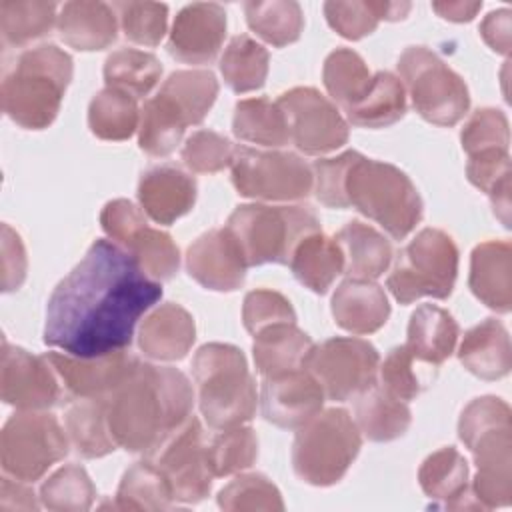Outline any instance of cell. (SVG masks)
Returning <instances> with one entry per match:
<instances>
[{
	"mask_svg": "<svg viewBox=\"0 0 512 512\" xmlns=\"http://www.w3.org/2000/svg\"><path fill=\"white\" fill-rule=\"evenodd\" d=\"M472 294L488 308L506 314L512 308V246L506 240H488L474 248L470 258Z\"/></svg>",
	"mask_w": 512,
	"mask_h": 512,
	"instance_id": "603a6c76",
	"label": "cell"
},
{
	"mask_svg": "<svg viewBox=\"0 0 512 512\" xmlns=\"http://www.w3.org/2000/svg\"><path fill=\"white\" fill-rule=\"evenodd\" d=\"M204 430L196 416H190L152 456L168 480L174 502L196 504L210 494L212 470L208 466Z\"/></svg>",
	"mask_w": 512,
	"mask_h": 512,
	"instance_id": "5bb4252c",
	"label": "cell"
},
{
	"mask_svg": "<svg viewBox=\"0 0 512 512\" xmlns=\"http://www.w3.org/2000/svg\"><path fill=\"white\" fill-rule=\"evenodd\" d=\"M360 152L348 150L336 158H320L312 166L314 194L328 208H348L346 176Z\"/></svg>",
	"mask_w": 512,
	"mask_h": 512,
	"instance_id": "11a10c76",
	"label": "cell"
},
{
	"mask_svg": "<svg viewBox=\"0 0 512 512\" xmlns=\"http://www.w3.org/2000/svg\"><path fill=\"white\" fill-rule=\"evenodd\" d=\"M186 268L200 286L216 292H234L244 284L248 266L230 232L214 228L190 244Z\"/></svg>",
	"mask_w": 512,
	"mask_h": 512,
	"instance_id": "ffe728a7",
	"label": "cell"
},
{
	"mask_svg": "<svg viewBox=\"0 0 512 512\" xmlns=\"http://www.w3.org/2000/svg\"><path fill=\"white\" fill-rule=\"evenodd\" d=\"M344 254V274L348 278L374 280L382 276L392 262L390 242L372 226L352 220L334 236Z\"/></svg>",
	"mask_w": 512,
	"mask_h": 512,
	"instance_id": "f546056e",
	"label": "cell"
},
{
	"mask_svg": "<svg viewBox=\"0 0 512 512\" xmlns=\"http://www.w3.org/2000/svg\"><path fill=\"white\" fill-rule=\"evenodd\" d=\"M232 184L244 198L290 202L306 198L314 188L310 166L292 152L236 146Z\"/></svg>",
	"mask_w": 512,
	"mask_h": 512,
	"instance_id": "7c38bea8",
	"label": "cell"
},
{
	"mask_svg": "<svg viewBox=\"0 0 512 512\" xmlns=\"http://www.w3.org/2000/svg\"><path fill=\"white\" fill-rule=\"evenodd\" d=\"M56 16L54 2L42 0H2L0 2V32L2 44L24 46L50 32Z\"/></svg>",
	"mask_w": 512,
	"mask_h": 512,
	"instance_id": "b9f144b4",
	"label": "cell"
},
{
	"mask_svg": "<svg viewBox=\"0 0 512 512\" xmlns=\"http://www.w3.org/2000/svg\"><path fill=\"white\" fill-rule=\"evenodd\" d=\"M294 278L316 294L328 292L338 274L344 272V254L334 238L320 232L306 236L290 258Z\"/></svg>",
	"mask_w": 512,
	"mask_h": 512,
	"instance_id": "1f68e13d",
	"label": "cell"
},
{
	"mask_svg": "<svg viewBox=\"0 0 512 512\" xmlns=\"http://www.w3.org/2000/svg\"><path fill=\"white\" fill-rule=\"evenodd\" d=\"M96 488L78 464H66L56 470L40 488V502L48 510L82 512L92 506Z\"/></svg>",
	"mask_w": 512,
	"mask_h": 512,
	"instance_id": "bcb514c9",
	"label": "cell"
},
{
	"mask_svg": "<svg viewBox=\"0 0 512 512\" xmlns=\"http://www.w3.org/2000/svg\"><path fill=\"white\" fill-rule=\"evenodd\" d=\"M322 404L324 390L308 368L262 382V416L278 428H300L322 410Z\"/></svg>",
	"mask_w": 512,
	"mask_h": 512,
	"instance_id": "ac0fdd59",
	"label": "cell"
},
{
	"mask_svg": "<svg viewBox=\"0 0 512 512\" xmlns=\"http://www.w3.org/2000/svg\"><path fill=\"white\" fill-rule=\"evenodd\" d=\"M208 466L214 478L230 476L250 468L258 458V438L250 426H234L220 430L206 446Z\"/></svg>",
	"mask_w": 512,
	"mask_h": 512,
	"instance_id": "7dc6e473",
	"label": "cell"
},
{
	"mask_svg": "<svg viewBox=\"0 0 512 512\" xmlns=\"http://www.w3.org/2000/svg\"><path fill=\"white\" fill-rule=\"evenodd\" d=\"M46 358L70 394L92 400H106L140 362L126 350L94 358L48 352Z\"/></svg>",
	"mask_w": 512,
	"mask_h": 512,
	"instance_id": "e0dca14e",
	"label": "cell"
},
{
	"mask_svg": "<svg viewBox=\"0 0 512 512\" xmlns=\"http://www.w3.org/2000/svg\"><path fill=\"white\" fill-rule=\"evenodd\" d=\"M432 8L444 20L470 22L478 14L482 4L480 2H432Z\"/></svg>",
	"mask_w": 512,
	"mask_h": 512,
	"instance_id": "be15d7a7",
	"label": "cell"
},
{
	"mask_svg": "<svg viewBox=\"0 0 512 512\" xmlns=\"http://www.w3.org/2000/svg\"><path fill=\"white\" fill-rule=\"evenodd\" d=\"M162 296L136 258L110 240H96L58 282L46 306L44 342L94 358L126 350L140 316Z\"/></svg>",
	"mask_w": 512,
	"mask_h": 512,
	"instance_id": "6da1fadb",
	"label": "cell"
},
{
	"mask_svg": "<svg viewBox=\"0 0 512 512\" xmlns=\"http://www.w3.org/2000/svg\"><path fill=\"white\" fill-rule=\"evenodd\" d=\"M348 206L380 224L392 238H406L422 220V198L414 182L394 164L362 154L346 176Z\"/></svg>",
	"mask_w": 512,
	"mask_h": 512,
	"instance_id": "8992f818",
	"label": "cell"
},
{
	"mask_svg": "<svg viewBox=\"0 0 512 512\" xmlns=\"http://www.w3.org/2000/svg\"><path fill=\"white\" fill-rule=\"evenodd\" d=\"M374 74H370L362 56L350 48H336L324 60L322 80L336 104L344 110L352 108L370 90Z\"/></svg>",
	"mask_w": 512,
	"mask_h": 512,
	"instance_id": "ab89813d",
	"label": "cell"
},
{
	"mask_svg": "<svg viewBox=\"0 0 512 512\" xmlns=\"http://www.w3.org/2000/svg\"><path fill=\"white\" fill-rule=\"evenodd\" d=\"M282 108L290 140L304 154H328L348 142V124L338 108L316 88L298 86L276 100Z\"/></svg>",
	"mask_w": 512,
	"mask_h": 512,
	"instance_id": "9a60e30c",
	"label": "cell"
},
{
	"mask_svg": "<svg viewBox=\"0 0 512 512\" xmlns=\"http://www.w3.org/2000/svg\"><path fill=\"white\" fill-rule=\"evenodd\" d=\"M70 54L54 44H40L18 56L0 86L4 114L22 128H48L60 112L72 80Z\"/></svg>",
	"mask_w": 512,
	"mask_h": 512,
	"instance_id": "277c9868",
	"label": "cell"
},
{
	"mask_svg": "<svg viewBox=\"0 0 512 512\" xmlns=\"http://www.w3.org/2000/svg\"><path fill=\"white\" fill-rule=\"evenodd\" d=\"M268 60V50L262 44L248 34H238L228 42L220 58V72L230 90L244 94L264 86Z\"/></svg>",
	"mask_w": 512,
	"mask_h": 512,
	"instance_id": "f35d334b",
	"label": "cell"
},
{
	"mask_svg": "<svg viewBox=\"0 0 512 512\" xmlns=\"http://www.w3.org/2000/svg\"><path fill=\"white\" fill-rule=\"evenodd\" d=\"M38 502L34 498L32 488L20 484L18 480L2 478L0 484V510H36Z\"/></svg>",
	"mask_w": 512,
	"mask_h": 512,
	"instance_id": "6125c7cd",
	"label": "cell"
},
{
	"mask_svg": "<svg viewBox=\"0 0 512 512\" xmlns=\"http://www.w3.org/2000/svg\"><path fill=\"white\" fill-rule=\"evenodd\" d=\"M66 432L82 458H102L118 446L108 426L106 400L80 398L72 404L66 410Z\"/></svg>",
	"mask_w": 512,
	"mask_h": 512,
	"instance_id": "e575fe53",
	"label": "cell"
},
{
	"mask_svg": "<svg viewBox=\"0 0 512 512\" xmlns=\"http://www.w3.org/2000/svg\"><path fill=\"white\" fill-rule=\"evenodd\" d=\"M236 240L246 266L268 262L288 264L296 246L320 232V220L310 206H236L224 226Z\"/></svg>",
	"mask_w": 512,
	"mask_h": 512,
	"instance_id": "52a82bcc",
	"label": "cell"
},
{
	"mask_svg": "<svg viewBox=\"0 0 512 512\" xmlns=\"http://www.w3.org/2000/svg\"><path fill=\"white\" fill-rule=\"evenodd\" d=\"M160 92L180 106L190 124H200L218 96V80L210 70H176Z\"/></svg>",
	"mask_w": 512,
	"mask_h": 512,
	"instance_id": "ee69618b",
	"label": "cell"
},
{
	"mask_svg": "<svg viewBox=\"0 0 512 512\" xmlns=\"http://www.w3.org/2000/svg\"><path fill=\"white\" fill-rule=\"evenodd\" d=\"M312 350L314 342L296 326V322L268 326L254 334L252 344L254 364L264 378H274L306 368Z\"/></svg>",
	"mask_w": 512,
	"mask_h": 512,
	"instance_id": "d4e9b609",
	"label": "cell"
},
{
	"mask_svg": "<svg viewBox=\"0 0 512 512\" xmlns=\"http://www.w3.org/2000/svg\"><path fill=\"white\" fill-rule=\"evenodd\" d=\"M218 506L228 512L284 510L280 490L264 474H244L218 492Z\"/></svg>",
	"mask_w": 512,
	"mask_h": 512,
	"instance_id": "c3c4849f",
	"label": "cell"
},
{
	"mask_svg": "<svg viewBox=\"0 0 512 512\" xmlns=\"http://www.w3.org/2000/svg\"><path fill=\"white\" fill-rule=\"evenodd\" d=\"M244 14L250 30L276 48L296 42L304 28L302 8L294 0H250Z\"/></svg>",
	"mask_w": 512,
	"mask_h": 512,
	"instance_id": "8d00e7d4",
	"label": "cell"
},
{
	"mask_svg": "<svg viewBox=\"0 0 512 512\" xmlns=\"http://www.w3.org/2000/svg\"><path fill=\"white\" fill-rule=\"evenodd\" d=\"M466 176L478 190L490 194L498 184L510 180V156L508 152H484L468 156Z\"/></svg>",
	"mask_w": 512,
	"mask_h": 512,
	"instance_id": "680465c9",
	"label": "cell"
},
{
	"mask_svg": "<svg viewBox=\"0 0 512 512\" xmlns=\"http://www.w3.org/2000/svg\"><path fill=\"white\" fill-rule=\"evenodd\" d=\"M26 250L20 236L8 226H2V290H18L26 278Z\"/></svg>",
	"mask_w": 512,
	"mask_h": 512,
	"instance_id": "91938a15",
	"label": "cell"
},
{
	"mask_svg": "<svg viewBox=\"0 0 512 512\" xmlns=\"http://www.w3.org/2000/svg\"><path fill=\"white\" fill-rule=\"evenodd\" d=\"M160 60L142 50L120 48L106 58L104 80L108 88H118L134 98L146 96L160 80Z\"/></svg>",
	"mask_w": 512,
	"mask_h": 512,
	"instance_id": "7bdbcfd3",
	"label": "cell"
},
{
	"mask_svg": "<svg viewBox=\"0 0 512 512\" xmlns=\"http://www.w3.org/2000/svg\"><path fill=\"white\" fill-rule=\"evenodd\" d=\"M138 200L154 222L168 226L192 210L196 202V182L178 166L160 164L142 174Z\"/></svg>",
	"mask_w": 512,
	"mask_h": 512,
	"instance_id": "44dd1931",
	"label": "cell"
},
{
	"mask_svg": "<svg viewBox=\"0 0 512 512\" xmlns=\"http://www.w3.org/2000/svg\"><path fill=\"white\" fill-rule=\"evenodd\" d=\"M398 72L414 110L426 122L454 126L468 112L466 82L426 46H408L398 58Z\"/></svg>",
	"mask_w": 512,
	"mask_h": 512,
	"instance_id": "30bf717a",
	"label": "cell"
},
{
	"mask_svg": "<svg viewBox=\"0 0 512 512\" xmlns=\"http://www.w3.org/2000/svg\"><path fill=\"white\" fill-rule=\"evenodd\" d=\"M56 370L46 356L2 342L0 390L2 400L20 410H46L60 400Z\"/></svg>",
	"mask_w": 512,
	"mask_h": 512,
	"instance_id": "2e32d148",
	"label": "cell"
},
{
	"mask_svg": "<svg viewBox=\"0 0 512 512\" xmlns=\"http://www.w3.org/2000/svg\"><path fill=\"white\" fill-rule=\"evenodd\" d=\"M242 320H244V328L254 336L268 326L282 324V322H296V312L290 300L280 292L258 288L244 296Z\"/></svg>",
	"mask_w": 512,
	"mask_h": 512,
	"instance_id": "db71d44e",
	"label": "cell"
},
{
	"mask_svg": "<svg viewBox=\"0 0 512 512\" xmlns=\"http://www.w3.org/2000/svg\"><path fill=\"white\" fill-rule=\"evenodd\" d=\"M124 246L126 252L136 258L144 274L156 282L174 278L180 268V252L172 236L168 232L150 228L148 224L138 228Z\"/></svg>",
	"mask_w": 512,
	"mask_h": 512,
	"instance_id": "f6af8a7d",
	"label": "cell"
},
{
	"mask_svg": "<svg viewBox=\"0 0 512 512\" xmlns=\"http://www.w3.org/2000/svg\"><path fill=\"white\" fill-rule=\"evenodd\" d=\"M60 38L76 50H104L116 40L118 22L114 6L106 2H66L56 20Z\"/></svg>",
	"mask_w": 512,
	"mask_h": 512,
	"instance_id": "83f0119b",
	"label": "cell"
},
{
	"mask_svg": "<svg viewBox=\"0 0 512 512\" xmlns=\"http://www.w3.org/2000/svg\"><path fill=\"white\" fill-rule=\"evenodd\" d=\"M172 492L160 468L148 458L132 464L118 486L116 508L120 510H166L172 506Z\"/></svg>",
	"mask_w": 512,
	"mask_h": 512,
	"instance_id": "60d3db41",
	"label": "cell"
},
{
	"mask_svg": "<svg viewBox=\"0 0 512 512\" xmlns=\"http://www.w3.org/2000/svg\"><path fill=\"white\" fill-rule=\"evenodd\" d=\"M232 142L214 130H196L182 148L184 164L198 174H214L232 164Z\"/></svg>",
	"mask_w": 512,
	"mask_h": 512,
	"instance_id": "f5cc1de1",
	"label": "cell"
},
{
	"mask_svg": "<svg viewBox=\"0 0 512 512\" xmlns=\"http://www.w3.org/2000/svg\"><path fill=\"white\" fill-rule=\"evenodd\" d=\"M306 368L320 382L324 396L344 402L376 384L380 354L368 340L336 336L314 346Z\"/></svg>",
	"mask_w": 512,
	"mask_h": 512,
	"instance_id": "4fadbf2b",
	"label": "cell"
},
{
	"mask_svg": "<svg viewBox=\"0 0 512 512\" xmlns=\"http://www.w3.org/2000/svg\"><path fill=\"white\" fill-rule=\"evenodd\" d=\"M192 404V384L180 370L138 362L106 398V418L118 446L152 456L192 416Z\"/></svg>",
	"mask_w": 512,
	"mask_h": 512,
	"instance_id": "7a4b0ae2",
	"label": "cell"
},
{
	"mask_svg": "<svg viewBox=\"0 0 512 512\" xmlns=\"http://www.w3.org/2000/svg\"><path fill=\"white\" fill-rule=\"evenodd\" d=\"M460 142L468 156L484 152H508L510 128L506 114L498 108H478L464 124Z\"/></svg>",
	"mask_w": 512,
	"mask_h": 512,
	"instance_id": "681fc988",
	"label": "cell"
},
{
	"mask_svg": "<svg viewBox=\"0 0 512 512\" xmlns=\"http://www.w3.org/2000/svg\"><path fill=\"white\" fill-rule=\"evenodd\" d=\"M226 36V10L216 2H194L174 18L168 52L186 64H208Z\"/></svg>",
	"mask_w": 512,
	"mask_h": 512,
	"instance_id": "d6986e66",
	"label": "cell"
},
{
	"mask_svg": "<svg viewBox=\"0 0 512 512\" xmlns=\"http://www.w3.org/2000/svg\"><path fill=\"white\" fill-rule=\"evenodd\" d=\"M458 332L460 328L448 310L422 304L410 316L406 346L416 360L436 368L454 352Z\"/></svg>",
	"mask_w": 512,
	"mask_h": 512,
	"instance_id": "f1b7e54d",
	"label": "cell"
},
{
	"mask_svg": "<svg viewBox=\"0 0 512 512\" xmlns=\"http://www.w3.org/2000/svg\"><path fill=\"white\" fill-rule=\"evenodd\" d=\"M332 316L352 334H372L386 324L390 304L384 288L374 280L346 278L332 296Z\"/></svg>",
	"mask_w": 512,
	"mask_h": 512,
	"instance_id": "cb8c5ba5",
	"label": "cell"
},
{
	"mask_svg": "<svg viewBox=\"0 0 512 512\" xmlns=\"http://www.w3.org/2000/svg\"><path fill=\"white\" fill-rule=\"evenodd\" d=\"M458 436L476 462L470 490L480 508L508 506L512 500L510 406L496 396L472 400L460 414Z\"/></svg>",
	"mask_w": 512,
	"mask_h": 512,
	"instance_id": "3957f363",
	"label": "cell"
},
{
	"mask_svg": "<svg viewBox=\"0 0 512 512\" xmlns=\"http://www.w3.org/2000/svg\"><path fill=\"white\" fill-rule=\"evenodd\" d=\"M186 126L190 122L180 106L164 92H158L142 108L138 144L150 156H168L180 144Z\"/></svg>",
	"mask_w": 512,
	"mask_h": 512,
	"instance_id": "d6a6232c",
	"label": "cell"
},
{
	"mask_svg": "<svg viewBox=\"0 0 512 512\" xmlns=\"http://www.w3.org/2000/svg\"><path fill=\"white\" fill-rule=\"evenodd\" d=\"M418 482L428 498L446 508H480L468 488V462L454 446L432 452L418 470Z\"/></svg>",
	"mask_w": 512,
	"mask_h": 512,
	"instance_id": "4316f807",
	"label": "cell"
},
{
	"mask_svg": "<svg viewBox=\"0 0 512 512\" xmlns=\"http://www.w3.org/2000/svg\"><path fill=\"white\" fill-rule=\"evenodd\" d=\"M68 454V438L52 414L22 410L8 418L0 434V462L6 476L34 482Z\"/></svg>",
	"mask_w": 512,
	"mask_h": 512,
	"instance_id": "8fae6325",
	"label": "cell"
},
{
	"mask_svg": "<svg viewBox=\"0 0 512 512\" xmlns=\"http://www.w3.org/2000/svg\"><path fill=\"white\" fill-rule=\"evenodd\" d=\"M196 340L192 314L180 304L166 302L154 308L142 322L138 346L144 356L160 362L182 360Z\"/></svg>",
	"mask_w": 512,
	"mask_h": 512,
	"instance_id": "7402d4cb",
	"label": "cell"
},
{
	"mask_svg": "<svg viewBox=\"0 0 512 512\" xmlns=\"http://www.w3.org/2000/svg\"><path fill=\"white\" fill-rule=\"evenodd\" d=\"M360 446V430L344 408L320 410L296 432L292 444L294 472L306 484L332 486L344 478Z\"/></svg>",
	"mask_w": 512,
	"mask_h": 512,
	"instance_id": "ba28073f",
	"label": "cell"
},
{
	"mask_svg": "<svg viewBox=\"0 0 512 512\" xmlns=\"http://www.w3.org/2000/svg\"><path fill=\"white\" fill-rule=\"evenodd\" d=\"M232 132L236 138L262 146H284L290 142V130L282 108L268 98H246L234 108Z\"/></svg>",
	"mask_w": 512,
	"mask_h": 512,
	"instance_id": "d590c367",
	"label": "cell"
},
{
	"mask_svg": "<svg viewBox=\"0 0 512 512\" xmlns=\"http://www.w3.org/2000/svg\"><path fill=\"white\" fill-rule=\"evenodd\" d=\"M458 276V248L444 230L424 228L398 254L386 280L400 304H412L422 296L444 300L452 294Z\"/></svg>",
	"mask_w": 512,
	"mask_h": 512,
	"instance_id": "9c48e42d",
	"label": "cell"
},
{
	"mask_svg": "<svg viewBox=\"0 0 512 512\" xmlns=\"http://www.w3.org/2000/svg\"><path fill=\"white\" fill-rule=\"evenodd\" d=\"M324 16L330 28L348 40L372 34L380 22L374 2H326Z\"/></svg>",
	"mask_w": 512,
	"mask_h": 512,
	"instance_id": "9f6ffc18",
	"label": "cell"
},
{
	"mask_svg": "<svg viewBox=\"0 0 512 512\" xmlns=\"http://www.w3.org/2000/svg\"><path fill=\"white\" fill-rule=\"evenodd\" d=\"M420 364L406 344L392 348L380 366L382 388L404 402L414 400L428 384V372Z\"/></svg>",
	"mask_w": 512,
	"mask_h": 512,
	"instance_id": "816d5d0a",
	"label": "cell"
},
{
	"mask_svg": "<svg viewBox=\"0 0 512 512\" xmlns=\"http://www.w3.org/2000/svg\"><path fill=\"white\" fill-rule=\"evenodd\" d=\"M462 366L482 378H504L512 368V346L506 326L496 318H486L470 328L458 348Z\"/></svg>",
	"mask_w": 512,
	"mask_h": 512,
	"instance_id": "484cf974",
	"label": "cell"
},
{
	"mask_svg": "<svg viewBox=\"0 0 512 512\" xmlns=\"http://www.w3.org/2000/svg\"><path fill=\"white\" fill-rule=\"evenodd\" d=\"M356 426L372 442H390L406 434L412 414L404 400L382 386H370L356 402Z\"/></svg>",
	"mask_w": 512,
	"mask_h": 512,
	"instance_id": "4dcf8cb0",
	"label": "cell"
},
{
	"mask_svg": "<svg viewBox=\"0 0 512 512\" xmlns=\"http://www.w3.org/2000/svg\"><path fill=\"white\" fill-rule=\"evenodd\" d=\"M198 404L214 430H228L252 420L256 412V384L240 348L210 342L192 358Z\"/></svg>",
	"mask_w": 512,
	"mask_h": 512,
	"instance_id": "5b68a950",
	"label": "cell"
},
{
	"mask_svg": "<svg viewBox=\"0 0 512 512\" xmlns=\"http://www.w3.org/2000/svg\"><path fill=\"white\" fill-rule=\"evenodd\" d=\"M100 224L112 240L124 246L130 240V236L148 222L144 218V210L136 208L130 200L116 198L102 208Z\"/></svg>",
	"mask_w": 512,
	"mask_h": 512,
	"instance_id": "6f0895ef",
	"label": "cell"
},
{
	"mask_svg": "<svg viewBox=\"0 0 512 512\" xmlns=\"http://www.w3.org/2000/svg\"><path fill=\"white\" fill-rule=\"evenodd\" d=\"M88 126L90 132L102 140H128L140 126L136 98L106 86L90 100Z\"/></svg>",
	"mask_w": 512,
	"mask_h": 512,
	"instance_id": "74e56055",
	"label": "cell"
},
{
	"mask_svg": "<svg viewBox=\"0 0 512 512\" xmlns=\"http://www.w3.org/2000/svg\"><path fill=\"white\" fill-rule=\"evenodd\" d=\"M480 34L484 42L498 54L508 56L510 52V10H494L490 12L482 24H480Z\"/></svg>",
	"mask_w": 512,
	"mask_h": 512,
	"instance_id": "94428289",
	"label": "cell"
},
{
	"mask_svg": "<svg viewBox=\"0 0 512 512\" xmlns=\"http://www.w3.org/2000/svg\"><path fill=\"white\" fill-rule=\"evenodd\" d=\"M124 36L142 46H158L166 34L168 6L160 2H116Z\"/></svg>",
	"mask_w": 512,
	"mask_h": 512,
	"instance_id": "f907efd6",
	"label": "cell"
},
{
	"mask_svg": "<svg viewBox=\"0 0 512 512\" xmlns=\"http://www.w3.org/2000/svg\"><path fill=\"white\" fill-rule=\"evenodd\" d=\"M346 118L360 128H384L406 114V88L392 72H376L370 90L360 102L344 110Z\"/></svg>",
	"mask_w": 512,
	"mask_h": 512,
	"instance_id": "836d02e7",
	"label": "cell"
}]
</instances>
